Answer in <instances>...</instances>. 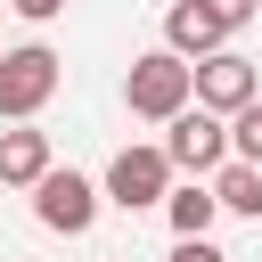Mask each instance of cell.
Returning <instances> with one entry per match:
<instances>
[{"instance_id":"4","label":"cell","mask_w":262,"mask_h":262,"mask_svg":"<svg viewBox=\"0 0 262 262\" xmlns=\"http://www.w3.org/2000/svg\"><path fill=\"white\" fill-rule=\"evenodd\" d=\"M98 205H106V188H98V180H82V172H66V164H49V172L33 180V221H41V229H57V237H90Z\"/></svg>"},{"instance_id":"12","label":"cell","mask_w":262,"mask_h":262,"mask_svg":"<svg viewBox=\"0 0 262 262\" xmlns=\"http://www.w3.org/2000/svg\"><path fill=\"white\" fill-rule=\"evenodd\" d=\"M205 8H213V16H221V25H229V33H246V25H254V16H262V0H205Z\"/></svg>"},{"instance_id":"9","label":"cell","mask_w":262,"mask_h":262,"mask_svg":"<svg viewBox=\"0 0 262 262\" xmlns=\"http://www.w3.org/2000/svg\"><path fill=\"white\" fill-rule=\"evenodd\" d=\"M164 221H172V237H213V221H221L213 180H180V188L164 196Z\"/></svg>"},{"instance_id":"2","label":"cell","mask_w":262,"mask_h":262,"mask_svg":"<svg viewBox=\"0 0 262 262\" xmlns=\"http://www.w3.org/2000/svg\"><path fill=\"white\" fill-rule=\"evenodd\" d=\"M66 82V57L49 41H25V49H0V123H33Z\"/></svg>"},{"instance_id":"1","label":"cell","mask_w":262,"mask_h":262,"mask_svg":"<svg viewBox=\"0 0 262 262\" xmlns=\"http://www.w3.org/2000/svg\"><path fill=\"white\" fill-rule=\"evenodd\" d=\"M188 98H196V66H188L180 49H147V57H131V74H123V106H131L139 123H172Z\"/></svg>"},{"instance_id":"5","label":"cell","mask_w":262,"mask_h":262,"mask_svg":"<svg viewBox=\"0 0 262 262\" xmlns=\"http://www.w3.org/2000/svg\"><path fill=\"white\" fill-rule=\"evenodd\" d=\"M106 205H123V213H147V205H164L172 196V156H164V139L147 147V139H131L115 164H106Z\"/></svg>"},{"instance_id":"6","label":"cell","mask_w":262,"mask_h":262,"mask_svg":"<svg viewBox=\"0 0 262 262\" xmlns=\"http://www.w3.org/2000/svg\"><path fill=\"white\" fill-rule=\"evenodd\" d=\"M246 98H262V74H254V57H237L229 41H221L213 57H196V106H213V115H237Z\"/></svg>"},{"instance_id":"11","label":"cell","mask_w":262,"mask_h":262,"mask_svg":"<svg viewBox=\"0 0 262 262\" xmlns=\"http://www.w3.org/2000/svg\"><path fill=\"white\" fill-rule=\"evenodd\" d=\"M229 156H246V164H262V98H246V106L229 115Z\"/></svg>"},{"instance_id":"13","label":"cell","mask_w":262,"mask_h":262,"mask_svg":"<svg viewBox=\"0 0 262 262\" xmlns=\"http://www.w3.org/2000/svg\"><path fill=\"white\" fill-rule=\"evenodd\" d=\"M172 262H229L213 237H172Z\"/></svg>"},{"instance_id":"14","label":"cell","mask_w":262,"mask_h":262,"mask_svg":"<svg viewBox=\"0 0 262 262\" xmlns=\"http://www.w3.org/2000/svg\"><path fill=\"white\" fill-rule=\"evenodd\" d=\"M8 8H16L25 25H49V16H66V0H8Z\"/></svg>"},{"instance_id":"7","label":"cell","mask_w":262,"mask_h":262,"mask_svg":"<svg viewBox=\"0 0 262 262\" xmlns=\"http://www.w3.org/2000/svg\"><path fill=\"white\" fill-rule=\"evenodd\" d=\"M221 41H229V25H221L205 0H172V8H164V49H180L188 66H196V57H213Z\"/></svg>"},{"instance_id":"8","label":"cell","mask_w":262,"mask_h":262,"mask_svg":"<svg viewBox=\"0 0 262 262\" xmlns=\"http://www.w3.org/2000/svg\"><path fill=\"white\" fill-rule=\"evenodd\" d=\"M49 164H57L49 156V131H33V123H8L0 131V188H33Z\"/></svg>"},{"instance_id":"10","label":"cell","mask_w":262,"mask_h":262,"mask_svg":"<svg viewBox=\"0 0 262 262\" xmlns=\"http://www.w3.org/2000/svg\"><path fill=\"white\" fill-rule=\"evenodd\" d=\"M213 180V196H221V213H246V221H262V164H246V156H229L221 172H205Z\"/></svg>"},{"instance_id":"3","label":"cell","mask_w":262,"mask_h":262,"mask_svg":"<svg viewBox=\"0 0 262 262\" xmlns=\"http://www.w3.org/2000/svg\"><path fill=\"white\" fill-rule=\"evenodd\" d=\"M164 156H172V172H188V180L221 172V164H229V115H213V106L188 98V106L164 123Z\"/></svg>"}]
</instances>
